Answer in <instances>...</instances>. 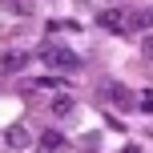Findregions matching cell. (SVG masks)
Listing matches in <instances>:
<instances>
[{"label": "cell", "instance_id": "10", "mask_svg": "<svg viewBox=\"0 0 153 153\" xmlns=\"http://www.w3.org/2000/svg\"><path fill=\"white\" fill-rule=\"evenodd\" d=\"M56 85H61V76H40L36 89H56Z\"/></svg>", "mask_w": 153, "mask_h": 153}, {"label": "cell", "instance_id": "2", "mask_svg": "<svg viewBox=\"0 0 153 153\" xmlns=\"http://www.w3.org/2000/svg\"><path fill=\"white\" fill-rule=\"evenodd\" d=\"M97 20H101V28H109V32H129V12H121V8H109Z\"/></svg>", "mask_w": 153, "mask_h": 153}, {"label": "cell", "instance_id": "3", "mask_svg": "<svg viewBox=\"0 0 153 153\" xmlns=\"http://www.w3.org/2000/svg\"><path fill=\"white\" fill-rule=\"evenodd\" d=\"M36 153H65V137L61 133H40V145H36Z\"/></svg>", "mask_w": 153, "mask_h": 153}, {"label": "cell", "instance_id": "6", "mask_svg": "<svg viewBox=\"0 0 153 153\" xmlns=\"http://www.w3.org/2000/svg\"><path fill=\"white\" fill-rule=\"evenodd\" d=\"M24 65H28L24 53H4V56H0V69H4V73H16V69H24Z\"/></svg>", "mask_w": 153, "mask_h": 153}, {"label": "cell", "instance_id": "11", "mask_svg": "<svg viewBox=\"0 0 153 153\" xmlns=\"http://www.w3.org/2000/svg\"><path fill=\"white\" fill-rule=\"evenodd\" d=\"M121 153H141V149H137V145H125V149H121Z\"/></svg>", "mask_w": 153, "mask_h": 153}, {"label": "cell", "instance_id": "9", "mask_svg": "<svg viewBox=\"0 0 153 153\" xmlns=\"http://www.w3.org/2000/svg\"><path fill=\"white\" fill-rule=\"evenodd\" d=\"M137 109H141V113H153V97H149V93H141V97H137Z\"/></svg>", "mask_w": 153, "mask_h": 153}, {"label": "cell", "instance_id": "1", "mask_svg": "<svg viewBox=\"0 0 153 153\" xmlns=\"http://www.w3.org/2000/svg\"><path fill=\"white\" fill-rule=\"evenodd\" d=\"M40 61L48 65V73H76L81 69V56L73 48H65V45H45L40 48Z\"/></svg>", "mask_w": 153, "mask_h": 153}, {"label": "cell", "instance_id": "4", "mask_svg": "<svg viewBox=\"0 0 153 153\" xmlns=\"http://www.w3.org/2000/svg\"><path fill=\"white\" fill-rule=\"evenodd\" d=\"M53 117H73V109H76V101L69 97V93H61V97H53Z\"/></svg>", "mask_w": 153, "mask_h": 153}, {"label": "cell", "instance_id": "8", "mask_svg": "<svg viewBox=\"0 0 153 153\" xmlns=\"http://www.w3.org/2000/svg\"><path fill=\"white\" fill-rule=\"evenodd\" d=\"M153 24V12H133L129 16V28H149Z\"/></svg>", "mask_w": 153, "mask_h": 153}, {"label": "cell", "instance_id": "5", "mask_svg": "<svg viewBox=\"0 0 153 153\" xmlns=\"http://www.w3.org/2000/svg\"><path fill=\"white\" fill-rule=\"evenodd\" d=\"M4 141H8L12 149H24V145H28V129H24V125H12V129L4 133Z\"/></svg>", "mask_w": 153, "mask_h": 153}, {"label": "cell", "instance_id": "7", "mask_svg": "<svg viewBox=\"0 0 153 153\" xmlns=\"http://www.w3.org/2000/svg\"><path fill=\"white\" fill-rule=\"evenodd\" d=\"M105 97H113L117 105H129V101H133V97H129V89H125V85H105Z\"/></svg>", "mask_w": 153, "mask_h": 153}]
</instances>
